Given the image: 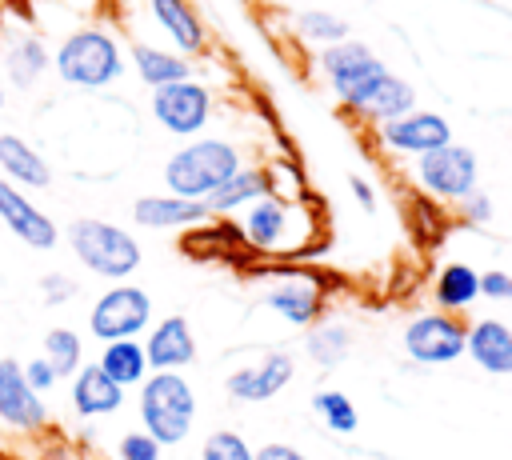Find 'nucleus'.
<instances>
[{
	"label": "nucleus",
	"mask_w": 512,
	"mask_h": 460,
	"mask_svg": "<svg viewBox=\"0 0 512 460\" xmlns=\"http://www.w3.org/2000/svg\"><path fill=\"white\" fill-rule=\"evenodd\" d=\"M240 172V152L228 140H192L164 164V184L180 200H208L220 184Z\"/></svg>",
	"instance_id": "obj_1"
},
{
	"label": "nucleus",
	"mask_w": 512,
	"mask_h": 460,
	"mask_svg": "<svg viewBox=\"0 0 512 460\" xmlns=\"http://www.w3.org/2000/svg\"><path fill=\"white\" fill-rule=\"evenodd\" d=\"M140 420L144 432L164 448L180 444L192 432L196 420V392L180 372H152L140 384Z\"/></svg>",
	"instance_id": "obj_2"
},
{
	"label": "nucleus",
	"mask_w": 512,
	"mask_h": 460,
	"mask_svg": "<svg viewBox=\"0 0 512 460\" xmlns=\"http://www.w3.org/2000/svg\"><path fill=\"white\" fill-rule=\"evenodd\" d=\"M68 244L76 252V260L96 272V276H108V280H124L140 268V244L132 232L108 224V220H92V216H80L68 224Z\"/></svg>",
	"instance_id": "obj_3"
},
{
	"label": "nucleus",
	"mask_w": 512,
	"mask_h": 460,
	"mask_svg": "<svg viewBox=\"0 0 512 460\" xmlns=\"http://www.w3.org/2000/svg\"><path fill=\"white\" fill-rule=\"evenodd\" d=\"M52 64H56V76L72 88H104L124 72L120 44L100 28H80L64 36Z\"/></svg>",
	"instance_id": "obj_4"
},
{
	"label": "nucleus",
	"mask_w": 512,
	"mask_h": 460,
	"mask_svg": "<svg viewBox=\"0 0 512 460\" xmlns=\"http://www.w3.org/2000/svg\"><path fill=\"white\" fill-rule=\"evenodd\" d=\"M152 320V296L136 284H116L108 288L92 312H88V328L96 340L112 344V340H136V332H144V324Z\"/></svg>",
	"instance_id": "obj_5"
},
{
	"label": "nucleus",
	"mask_w": 512,
	"mask_h": 460,
	"mask_svg": "<svg viewBox=\"0 0 512 460\" xmlns=\"http://www.w3.org/2000/svg\"><path fill=\"white\" fill-rule=\"evenodd\" d=\"M476 152L464 144H444L432 148L416 160V180L424 184V192L440 196V200H464L476 192Z\"/></svg>",
	"instance_id": "obj_6"
},
{
	"label": "nucleus",
	"mask_w": 512,
	"mask_h": 460,
	"mask_svg": "<svg viewBox=\"0 0 512 460\" xmlns=\"http://www.w3.org/2000/svg\"><path fill=\"white\" fill-rule=\"evenodd\" d=\"M468 328L448 312H424L404 328V352L416 364H452L464 356Z\"/></svg>",
	"instance_id": "obj_7"
},
{
	"label": "nucleus",
	"mask_w": 512,
	"mask_h": 460,
	"mask_svg": "<svg viewBox=\"0 0 512 460\" xmlns=\"http://www.w3.org/2000/svg\"><path fill=\"white\" fill-rule=\"evenodd\" d=\"M208 112H212V96L192 76L152 88V116L160 120V128H168L176 136H196L208 124Z\"/></svg>",
	"instance_id": "obj_8"
},
{
	"label": "nucleus",
	"mask_w": 512,
	"mask_h": 460,
	"mask_svg": "<svg viewBox=\"0 0 512 460\" xmlns=\"http://www.w3.org/2000/svg\"><path fill=\"white\" fill-rule=\"evenodd\" d=\"M320 68H324V76L332 80V88H336V96L348 104L352 96H360L380 72H388L384 64H380V56L368 48V44H360V40H340V44H328L324 52H320Z\"/></svg>",
	"instance_id": "obj_9"
},
{
	"label": "nucleus",
	"mask_w": 512,
	"mask_h": 460,
	"mask_svg": "<svg viewBox=\"0 0 512 460\" xmlns=\"http://www.w3.org/2000/svg\"><path fill=\"white\" fill-rule=\"evenodd\" d=\"M0 424L12 432H36L48 424V408L40 392L28 388L24 368L16 360H0Z\"/></svg>",
	"instance_id": "obj_10"
},
{
	"label": "nucleus",
	"mask_w": 512,
	"mask_h": 460,
	"mask_svg": "<svg viewBox=\"0 0 512 460\" xmlns=\"http://www.w3.org/2000/svg\"><path fill=\"white\" fill-rule=\"evenodd\" d=\"M0 220H4V228L16 236V240H24L28 248H40V252H48V248H56V224L12 184V180H4L0 176Z\"/></svg>",
	"instance_id": "obj_11"
},
{
	"label": "nucleus",
	"mask_w": 512,
	"mask_h": 460,
	"mask_svg": "<svg viewBox=\"0 0 512 460\" xmlns=\"http://www.w3.org/2000/svg\"><path fill=\"white\" fill-rule=\"evenodd\" d=\"M380 140L392 152H416V156H424L432 148L452 144V128H448V120L440 112H416L412 108V112L380 124Z\"/></svg>",
	"instance_id": "obj_12"
},
{
	"label": "nucleus",
	"mask_w": 512,
	"mask_h": 460,
	"mask_svg": "<svg viewBox=\"0 0 512 460\" xmlns=\"http://www.w3.org/2000/svg\"><path fill=\"white\" fill-rule=\"evenodd\" d=\"M144 356L152 372H180L184 364L196 360V336L188 328L184 316H164L160 324H152L148 340H144Z\"/></svg>",
	"instance_id": "obj_13"
},
{
	"label": "nucleus",
	"mask_w": 512,
	"mask_h": 460,
	"mask_svg": "<svg viewBox=\"0 0 512 460\" xmlns=\"http://www.w3.org/2000/svg\"><path fill=\"white\" fill-rule=\"evenodd\" d=\"M292 372H296V360H292L288 352H268L260 364L236 368V372L228 376V392H232L236 400H272L276 392L288 388Z\"/></svg>",
	"instance_id": "obj_14"
},
{
	"label": "nucleus",
	"mask_w": 512,
	"mask_h": 460,
	"mask_svg": "<svg viewBox=\"0 0 512 460\" xmlns=\"http://www.w3.org/2000/svg\"><path fill=\"white\" fill-rule=\"evenodd\" d=\"M348 108L364 112V116L376 120V124H388V120H396V116H404V112L416 108V88H412L408 80L392 76V72H380L360 96L348 100Z\"/></svg>",
	"instance_id": "obj_15"
},
{
	"label": "nucleus",
	"mask_w": 512,
	"mask_h": 460,
	"mask_svg": "<svg viewBox=\"0 0 512 460\" xmlns=\"http://www.w3.org/2000/svg\"><path fill=\"white\" fill-rule=\"evenodd\" d=\"M464 352L492 376H512V328L504 320H476L468 328Z\"/></svg>",
	"instance_id": "obj_16"
},
{
	"label": "nucleus",
	"mask_w": 512,
	"mask_h": 460,
	"mask_svg": "<svg viewBox=\"0 0 512 460\" xmlns=\"http://www.w3.org/2000/svg\"><path fill=\"white\" fill-rule=\"evenodd\" d=\"M264 304H268L272 312H280L288 324L304 328V324H312V320L320 316V308H324V292L316 288V280L292 276V280H280L276 288H268Z\"/></svg>",
	"instance_id": "obj_17"
},
{
	"label": "nucleus",
	"mask_w": 512,
	"mask_h": 460,
	"mask_svg": "<svg viewBox=\"0 0 512 460\" xmlns=\"http://www.w3.org/2000/svg\"><path fill=\"white\" fill-rule=\"evenodd\" d=\"M124 404V388L112 384L100 364H80V372L72 376V408L76 416H112Z\"/></svg>",
	"instance_id": "obj_18"
},
{
	"label": "nucleus",
	"mask_w": 512,
	"mask_h": 460,
	"mask_svg": "<svg viewBox=\"0 0 512 460\" xmlns=\"http://www.w3.org/2000/svg\"><path fill=\"white\" fill-rule=\"evenodd\" d=\"M132 216L136 224L144 228H184V224H196L208 216V208L200 200H180V196H140L132 204Z\"/></svg>",
	"instance_id": "obj_19"
},
{
	"label": "nucleus",
	"mask_w": 512,
	"mask_h": 460,
	"mask_svg": "<svg viewBox=\"0 0 512 460\" xmlns=\"http://www.w3.org/2000/svg\"><path fill=\"white\" fill-rule=\"evenodd\" d=\"M0 168H4V180H12V184H28V188L52 184L48 160L20 136H0Z\"/></svg>",
	"instance_id": "obj_20"
},
{
	"label": "nucleus",
	"mask_w": 512,
	"mask_h": 460,
	"mask_svg": "<svg viewBox=\"0 0 512 460\" xmlns=\"http://www.w3.org/2000/svg\"><path fill=\"white\" fill-rule=\"evenodd\" d=\"M156 24L168 32V40L180 48V52H196L204 48V24L196 16V8L188 0H148Z\"/></svg>",
	"instance_id": "obj_21"
},
{
	"label": "nucleus",
	"mask_w": 512,
	"mask_h": 460,
	"mask_svg": "<svg viewBox=\"0 0 512 460\" xmlns=\"http://www.w3.org/2000/svg\"><path fill=\"white\" fill-rule=\"evenodd\" d=\"M260 196H272L268 172H264V168H240L228 184H220V188L204 200V208H208V212H232V208H240V204H256Z\"/></svg>",
	"instance_id": "obj_22"
},
{
	"label": "nucleus",
	"mask_w": 512,
	"mask_h": 460,
	"mask_svg": "<svg viewBox=\"0 0 512 460\" xmlns=\"http://www.w3.org/2000/svg\"><path fill=\"white\" fill-rule=\"evenodd\" d=\"M96 364L120 388L144 384V376H148V356H144V344H136V340H112V344H104V352H100Z\"/></svg>",
	"instance_id": "obj_23"
},
{
	"label": "nucleus",
	"mask_w": 512,
	"mask_h": 460,
	"mask_svg": "<svg viewBox=\"0 0 512 460\" xmlns=\"http://www.w3.org/2000/svg\"><path fill=\"white\" fill-rule=\"evenodd\" d=\"M132 64L140 72V80L148 88H164V84H176V80H188L192 64L176 52H164V48H152V44H136L132 48Z\"/></svg>",
	"instance_id": "obj_24"
},
{
	"label": "nucleus",
	"mask_w": 512,
	"mask_h": 460,
	"mask_svg": "<svg viewBox=\"0 0 512 460\" xmlns=\"http://www.w3.org/2000/svg\"><path fill=\"white\" fill-rule=\"evenodd\" d=\"M288 228V208L276 200V196H260L256 204H248V216H244V236L256 244V248H276L280 236Z\"/></svg>",
	"instance_id": "obj_25"
},
{
	"label": "nucleus",
	"mask_w": 512,
	"mask_h": 460,
	"mask_svg": "<svg viewBox=\"0 0 512 460\" xmlns=\"http://www.w3.org/2000/svg\"><path fill=\"white\" fill-rule=\"evenodd\" d=\"M48 68V48L36 36H12L4 48V72L16 88H28Z\"/></svg>",
	"instance_id": "obj_26"
},
{
	"label": "nucleus",
	"mask_w": 512,
	"mask_h": 460,
	"mask_svg": "<svg viewBox=\"0 0 512 460\" xmlns=\"http://www.w3.org/2000/svg\"><path fill=\"white\" fill-rule=\"evenodd\" d=\"M432 296H436L440 308H468L480 296V272L468 268V264H444L440 276H436Z\"/></svg>",
	"instance_id": "obj_27"
},
{
	"label": "nucleus",
	"mask_w": 512,
	"mask_h": 460,
	"mask_svg": "<svg viewBox=\"0 0 512 460\" xmlns=\"http://www.w3.org/2000/svg\"><path fill=\"white\" fill-rule=\"evenodd\" d=\"M304 348H308V356H312L320 368H336V364H344L348 352H352V332H348L344 324H316V328L308 332Z\"/></svg>",
	"instance_id": "obj_28"
},
{
	"label": "nucleus",
	"mask_w": 512,
	"mask_h": 460,
	"mask_svg": "<svg viewBox=\"0 0 512 460\" xmlns=\"http://www.w3.org/2000/svg\"><path fill=\"white\" fill-rule=\"evenodd\" d=\"M312 408H316V416L332 428V432H340V436H348V432H356V424H360V416H356V404L344 396V392H336V388H324V392H316L312 396Z\"/></svg>",
	"instance_id": "obj_29"
},
{
	"label": "nucleus",
	"mask_w": 512,
	"mask_h": 460,
	"mask_svg": "<svg viewBox=\"0 0 512 460\" xmlns=\"http://www.w3.org/2000/svg\"><path fill=\"white\" fill-rule=\"evenodd\" d=\"M296 32H300L304 40H320V44L328 48V44L348 40V20H340L336 12H324V8H304V12L296 16Z\"/></svg>",
	"instance_id": "obj_30"
},
{
	"label": "nucleus",
	"mask_w": 512,
	"mask_h": 460,
	"mask_svg": "<svg viewBox=\"0 0 512 460\" xmlns=\"http://www.w3.org/2000/svg\"><path fill=\"white\" fill-rule=\"evenodd\" d=\"M44 360L52 364L56 376H76L80 372V336L72 328H52L44 336Z\"/></svg>",
	"instance_id": "obj_31"
},
{
	"label": "nucleus",
	"mask_w": 512,
	"mask_h": 460,
	"mask_svg": "<svg viewBox=\"0 0 512 460\" xmlns=\"http://www.w3.org/2000/svg\"><path fill=\"white\" fill-rule=\"evenodd\" d=\"M200 460H256V448H248V440H244L240 432L220 428V432H212V436L204 440Z\"/></svg>",
	"instance_id": "obj_32"
},
{
	"label": "nucleus",
	"mask_w": 512,
	"mask_h": 460,
	"mask_svg": "<svg viewBox=\"0 0 512 460\" xmlns=\"http://www.w3.org/2000/svg\"><path fill=\"white\" fill-rule=\"evenodd\" d=\"M116 456L120 460H160V444L148 432H128V436H120Z\"/></svg>",
	"instance_id": "obj_33"
},
{
	"label": "nucleus",
	"mask_w": 512,
	"mask_h": 460,
	"mask_svg": "<svg viewBox=\"0 0 512 460\" xmlns=\"http://www.w3.org/2000/svg\"><path fill=\"white\" fill-rule=\"evenodd\" d=\"M20 368H24V380H28V388H32V392H52V388H56V380H60L44 356H36V360H28V364H20Z\"/></svg>",
	"instance_id": "obj_34"
},
{
	"label": "nucleus",
	"mask_w": 512,
	"mask_h": 460,
	"mask_svg": "<svg viewBox=\"0 0 512 460\" xmlns=\"http://www.w3.org/2000/svg\"><path fill=\"white\" fill-rule=\"evenodd\" d=\"M40 292H44V300H48V304H64V300H72V296H76V284H72L64 272H48V276L40 280Z\"/></svg>",
	"instance_id": "obj_35"
},
{
	"label": "nucleus",
	"mask_w": 512,
	"mask_h": 460,
	"mask_svg": "<svg viewBox=\"0 0 512 460\" xmlns=\"http://www.w3.org/2000/svg\"><path fill=\"white\" fill-rule=\"evenodd\" d=\"M480 296L488 300H512V276L492 268V272H480Z\"/></svg>",
	"instance_id": "obj_36"
},
{
	"label": "nucleus",
	"mask_w": 512,
	"mask_h": 460,
	"mask_svg": "<svg viewBox=\"0 0 512 460\" xmlns=\"http://www.w3.org/2000/svg\"><path fill=\"white\" fill-rule=\"evenodd\" d=\"M460 204H464V216H468L472 224H484V220L492 216V200H488L484 192H472V196H464Z\"/></svg>",
	"instance_id": "obj_37"
},
{
	"label": "nucleus",
	"mask_w": 512,
	"mask_h": 460,
	"mask_svg": "<svg viewBox=\"0 0 512 460\" xmlns=\"http://www.w3.org/2000/svg\"><path fill=\"white\" fill-rule=\"evenodd\" d=\"M256 460H308V456L296 452L292 444H264V448H256Z\"/></svg>",
	"instance_id": "obj_38"
},
{
	"label": "nucleus",
	"mask_w": 512,
	"mask_h": 460,
	"mask_svg": "<svg viewBox=\"0 0 512 460\" xmlns=\"http://www.w3.org/2000/svg\"><path fill=\"white\" fill-rule=\"evenodd\" d=\"M348 184H352V196H356V204L372 212V208H376V192H372V184H368L364 176H348Z\"/></svg>",
	"instance_id": "obj_39"
},
{
	"label": "nucleus",
	"mask_w": 512,
	"mask_h": 460,
	"mask_svg": "<svg viewBox=\"0 0 512 460\" xmlns=\"http://www.w3.org/2000/svg\"><path fill=\"white\" fill-rule=\"evenodd\" d=\"M0 108H4V80H0Z\"/></svg>",
	"instance_id": "obj_40"
}]
</instances>
